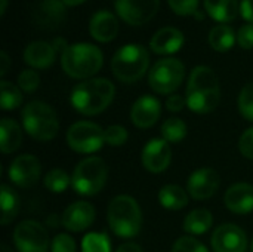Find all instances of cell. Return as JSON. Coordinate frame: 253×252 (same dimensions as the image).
Listing matches in <instances>:
<instances>
[{
    "label": "cell",
    "mask_w": 253,
    "mask_h": 252,
    "mask_svg": "<svg viewBox=\"0 0 253 252\" xmlns=\"http://www.w3.org/2000/svg\"><path fill=\"white\" fill-rule=\"evenodd\" d=\"M187 107L197 114L212 113L221 101V88L216 73L206 65H197L188 79L185 91Z\"/></svg>",
    "instance_id": "obj_1"
},
{
    "label": "cell",
    "mask_w": 253,
    "mask_h": 252,
    "mask_svg": "<svg viewBox=\"0 0 253 252\" xmlns=\"http://www.w3.org/2000/svg\"><path fill=\"white\" fill-rule=\"evenodd\" d=\"M116 88L111 80L95 77L76 85L70 95V102L83 116H96L113 102Z\"/></svg>",
    "instance_id": "obj_2"
},
{
    "label": "cell",
    "mask_w": 253,
    "mask_h": 252,
    "mask_svg": "<svg viewBox=\"0 0 253 252\" xmlns=\"http://www.w3.org/2000/svg\"><path fill=\"white\" fill-rule=\"evenodd\" d=\"M108 226L113 233L119 238L129 239L135 238L142 227V212L138 202L127 196H116L107 209Z\"/></svg>",
    "instance_id": "obj_3"
},
{
    "label": "cell",
    "mask_w": 253,
    "mask_h": 252,
    "mask_svg": "<svg viewBox=\"0 0 253 252\" xmlns=\"http://www.w3.org/2000/svg\"><path fill=\"white\" fill-rule=\"evenodd\" d=\"M104 64L102 52L90 43H76L61 55V65L67 76L73 79H89L95 76Z\"/></svg>",
    "instance_id": "obj_4"
},
{
    "label": "cell",
    "mask_w": 253,
    "mask_h": 252,
    "mask_svg": "<svg viewBox=\"0 0 253 252\" xmlns=\"http://www.w3.org/2000/svg\"><path fill=\"white\" fill-rule=\"evenodd\" d=\"M25 132L36 141H50L59 131L55 110L43 101H31L21 111Z\"/></svg>",
    "instance_id": "obj_5"
},
{
    "label": "cell",
    "mask_w": 253,
    "mask_h": 252,
    "mask_svg": "<svg viewBox=\"0 0 253 252\" xmlns=\"http://www.w3.org/2000/svg\"><path fill=\"white\" fill-rule=\"evenodd\" d=\"M148 65V50L141 45H126L120 48L111 59L113 74L123 83H135L142 79Z\"/></svg>",
    "instance_id": "obj_6"
},
{
    "label": "cell",
    "mask_w": 253,
    "mask_h": 252,
    "mask_svg": "<svg viewBox=\"0 0 253 252\" xmlns=\"http://www.w3.org/2000/svg\"><path fill=\"white\" fill-rule=\"evenodd\" d=\"M107 163L96 156L86 157L77 163L71 177V186L80 196H95L107 184Z\"/></svg>",
    "instance_id": "obj_7"
},
{
    "label": "cell",
    "mask_w": 253,
    "mask_h": 252,
    "mask_svg": "<svg viewBox=\"0 0 253 252\" xmlns=\"http://www.w3.org/2000/svg\"><path fill=\"white\" fill-rule=\"evenodd\" d=\"M185 77V67L176 58H163L157 61L148 74L151 89L160 95L173 94Z\"/></svg>",
    "instance_id": "obj_8"
},
{
    "label": "cell",
    "mask_w": 253,
    "mask_h": 252,
    "mask_svg": "<svg viewBox=\"0 0 253 252\" xmlns=\"http://www.w3.org/2000/svg\"><path fill=\"white\" fill-rule=\"evenodd\" d=\"M67 144L76 153H95L105 144V129L92 122H76L67 131Z\"/></svg>",
    "instance_id": "obj_9"
},
{
    "label": "cell",
    "mask_w": 253,
    "mask_h": 252,
    "mask_svg": "<svg viewBox=\"0 0 253 252\" xmlns=\"http://www.w3.org/2000/svg\"><path fill=\"white\" fill-rule=\"evenodd\" d=\"M13 244L18 252H47L50 247L46 227L34 220H24L15 227Z\"/></svg>",
    "instance_id": "obj_10"
},
{
    "label": "cell",
    "mask_w": 253,
    "mask_h": 252,
    "mask_svg": "<svg viewBox=\"0 0 253 252\" xmlns=\"http://www.w3.org/2000/svg\"><path fill=\"white\" fill-rule=\"evenodd\" d=\"M160 7V0H116L119 16L130 25H142L151 21Z\"/></svg>",
    "instance_id": "obj_11"
},
{
    "label": "cell",
    "mask_w": 253,
    "mask_h": 252,
    "mask_svg": "<svg viewBox=\"0 0 253 252\" xmlns=\"http://www.w3.org/2000/svg\"><path fill=\"white\" fill-rule=\"evenodd\" d=\"M40 172H42L40 162L36 156L21 154L12 160L7 175L15 186L21 189H30L39 183Z\"/></svg>",
    "instance_id": "obj_12"
},
{
    "label": "cell",
    "mask_w": 253,
    "mask_h": 252,
    "mask_svg": "<svg viewBox=\"0 0 253 252\" xmlns=\"http://www.w3.org/2000/svg\"><path fill=\"white\" fill-rule=\"evenodd\" d=\"M172 160V150L163 138H153L150 140L141 153L142 166L151 174L165 172Z\"/></svg>",
    "instance_id": "obj_13"
},
{
    "label": "cell",
    "mask_w": 253,
    "mask_h": 252,
    "mask_svg": "<svg viewBox=\"0 0 253 252\" xmlns=\"http://www.w3.org/2000/svg\"><path fill=\"white\" fill-rule=\"evenodd\" d=\"M221 186L219 174L212 168H200L194 171L187 181V192L196 201L212 198Z\"/></svg>",
    "instance_id": "obj_14"
},
{
    "label": "cell",
    "mask_w": 253,
    "mask_h": 252,
    "mask_svg": "<svg viewBox=\"0 0 253 252\" xmlns=\"http://www.w3.org/2000/svg\"><path fill=\"white\" fill-rule=\"evenodd\" d=\"M211 244L215 252L248 251V236L236 224H222L216 227L212 235Z\"/></svg>",
    "instance_id": "obj_15"
},
{
    "label": "cell",
    "mask_w": 253,
    "mask_h": 252,
    "mask_svg": "<svg viewBox=\"0 0 253 252\" xmlns=\"http://www.w3.org/2000/svg\"><path fill=\"white\" fill-rule=\"evenodd\" d=\"M95 215H96V211L89 202L79 201L65 208L61 217V224L68 232L80 233L93 224Z\"/></svg>",
    "instance_id": "obj_16"
},
{
    "label": "cell",
    "mask_w": 253,
    "mask_h": 252,
    "mask_svg": "<svg viewBox=\"0 0 253 252\" xmlns=\"http://www.w3.org/2000/svg\"><path fill=\"white\" fill-rule=\"evenodd\" d=\"M162 114V104L151 95L139 97L130 110V120L136 128L148 129L157 123Z\"/></svg>",
    "instance_id": "obj_17"
},
{
    "label": "cell",
    "mask_w": 253,
    "mask_h": 252,
    "mask_svg": "<svg viewBox=\"0 0 253 252\" xmlns=\"http://www.w3.org/2000/svg\"><path fill=\"white\" fill-rule=\"evenodd\" d=\"M225 206L239 215H246L253 211V186L248 183H237L231 186L224 196Z\"/></svg>",
    "instance_id": "obj_18"
},
{
    "label": "cell",
    "mask_w": 253,
    "mask_h": 252,
    "mask_svg": "<svg viewBox=\"0 0 253 252\" xmlns=\"http://www.w3.org/2000/svg\"><path fill=\"white\" fill-rule=\"evenodd\" d=\"M184 40L181 30L175 27H163L151 37L150 48L157 55H170L182 48Z\"/></svg>",
    "instance_id": "obj_19"
},
{
    "label": "cell",
    "mask_w": 253,
    "mask_h": 252,
    "mask_svg": "<svg viewBox=\"0 0 253 252\" xmlns=\"http://www.w3.org/2000/svg\"><path fill=\"white\" fill-rule=\"evenodd\" d=\"M89 31L90 36L101 43L111 42L119 33V21L111 12L99 10L92 16L89 24Z\"/></svg>",
    "instance_id": "obj_20"
},
{
    "label": "cell",
    "mask_w": 253,
    "mask_h": 252,
    "mask_svg": "<svg viewBox=\"0 0 253 252\" xmlns=\"http://www.w3.org/2000/svg\"><path fill=\"white\" fill-rule=\"evenodd\" d=\"M56 56V50L53 49L52 43L39 40V42H31L25 50H24V61L37 70H44L49 68Z\"/></svg>",
    "instance_id": "obj_21"
},
{
    "label": "cell",
    "mask_w": 253,
    "mask_h": 252,
    "mask_svg": "<svg viewBox=\"0 0 253 252\" xmlns=\"http://www.w3.org/2000/svg\"><path fill=\"white\" fill-rule=\"evenodd\" d=\"M65 18V3L59 0H44L36 9V22L42 27L53 28Z\"/></svg>",
    "instance_id": "obj_22"
},
{
    "label": "cell",
    "mask_w": 253,
    "mask_h": 252,
    "mask_svg": "<svg viewBox=\"0 0 253 252\" xmlns=\"http://www.w3.org/2000/svg\"><path fill=\"white\" fill-rule=\"evenodd\" d=\"M22 143V129L21 126L9 117L1 119L0 122V150L3 154L16 151Z\"/></svg>",
    "instance_id": "obj_23"
},
{
    "label": "cell",
    "mask_w": 253,
    "mask_h": 252,
    "mask_svg": "<svg viewBox=\"0 0 253 252\" xmlns=\"http://www.w3.org/2000/svg\"><path fill=\"white\" fill-rule=\"evenodd\" d=\"M205 7L211 18L218 22H231L240 13L239 0H205Z\"/></svg>",
    "instance_id": "obj_24"
},
{
    "label": "cell",
    "mask_w": 253,
    "mask_h": 252,
    "mask_svg": "<svg viewBox=\"0 0 253 252\" xmlns=\"http://www.w3.org/2000/svg\"><path fill=\"white\" fill-rule=\"evenodd\" d=\"M159 202L165 209L179 211L188 205V192L176 184L163 186L159 192Z\"/></svg>",
    "instance_id": "obj_25"
},
{
    "label": "cell",
    "mask_w": 253,
    "mask_h": 252,
    "mask_svg": "<svg viewBox=\"0 0 253 252\" xmlns=\"http://www.w3.org/2000/svg\"><path fill=\"white\" fill-rule=\"evenodd\" d=\"M213 224V215L209 209L199 208L191 211L184 220V230L193 236L203 235L211 230Z\"/></svg>",
    "instance_id": "obj_26"
},
{
    "label": "cell",
    "mask_w": 253,
    "mask_h": 252,
    "mask_svg": "<svg viewBox=\"0 0 253 252\" xmlns=\"http://www.w3.org/2000/svg\"><path fill=\"white\" fill-rule=\"evenodd\" d=\"M0 205H1V226L10 224L19 212V198L18 195L7 186L1 184L0 187Z\"/></svg>",
    "instance_id": "obj_27"
},
{
    "label": "cell",
    "mask_w": 253,
    "mask_h": 252,
    "mask_svg": "<svg viewBox=\"0 0 253 252\" xmlns=\"http://www.w3.org/2000/svg\"><path fill=\"white\" fill-rule=\"evenodd\" d=\"M236 39H237V36H236L234 30L225 24L213 27L209 33V43L216 52L230 50L234 46Z\"/></svg>",
    "instance_id": "obj_28"
},
{
    "label": "cell",
    "mask_w": 253,
    "mask_h": 252,
    "mask_svg": "<svg viewBox=\"0 0 253 252\" xmlns=\"http://www.w3.org/2000/svg\"><path fill=\"white\" fill-rule=\"evenodd\" d=\"M22 104V92L19 86L1 80L0 82V105L4 111H10L18 108Z\"/></svg>",
    "instance_id": "obj_29"
},
{
    "label": "cell",
    "mask_w": 253,
    "mask_h": 252,
    "mask_svg": "<svg viewBox=\"0 0 253 252\" xmlns=\"http://www.w3.org/2000/svg\"><path fill=\"white\" fill-rule=\"evenodd\" d=\"M187 125L179 117H169L162 125V135L163 140L168 143H179L187 137Z\"/></svg>",
    "instance_id": "obj_30"
},
{
    "label": "cell",
    "mask_w": 253,
    "mask_h": 252,
    "mask_svg": "<svg viewBox=\"0 0 253 252\" xmlns=\"http://www.w3.org/2000/svg\"><path fill=\"white\" fill-rule=\"evenodd\" d=\"M43 184L44 187L58 195V193H64L70 186H71V177L61 168H55V169H50L46 175H44V180H43Z\"/></svg>",
    "instance_id": "obj_31"
},
{
    "label": "cell",
    "mask_w": 253,
    "mask_h": 252,
    "mask_svg": "<svg viewBox=\"0 0 253 252\" xmlns=\"http://www.w3.org/2000/svg\"><path fill=\"white\" fill-rule=\"evenodd\" d=\"M82 252H111L110 238L105 233H87L82 241Z\"/></svg>",
    "instance_id": "obj_32"
},
{
    "label": "cell",
    "mask_w": 253,
    "mask_h": 252,
    "mask_svg": "<svg viewBox=\"0 0 253 252\" xmlns=\"http://www.w3.org/2000/svg\"><path fill=\"white\" fill-rule=\"evenodd\" d=\"M239 110L246 120L253 122V82L245 85L242 89L239 95Z\"/></svg>",
    "instance_id": "obj_33"
},
{
    "label": "cell",
    "mask_w": 253,
    "mask_h": 252,
    "mask_svg": "<svg viewBox=\"0 0 253 252\" xmlns=\"http://www.w3.org/2000/svg\"><path fill=\"white\" fill-rule=\"evenodd\" d=\"M129 132L122 125H111L105 129V144L111 147H122L126 144Z\"/></svg>",
    "instance_id": "obj_34"
},
{
    "label": "cell",
    "mask_w": 253,
    "mask_h": 252,
    "mask_svg": "<svg viewBox=\"0 0 253 252\" xmlns=\"http://www.w3.org/2000/svg\"><path fill=\"white\" fill-rule=\"evenodd\" d=\"M172 252H209L208 248L194 236H182L179 238L173 247Z\"/></svg>",
    "instance_id": "obj_35"
},
{
    "label": "cell",
    "mask_w": 253,
    "mask_h": 252,
    "mask_svg": "<svg viewBox=\"0 0 253 252\" xmlns=\"http://www.w3.org/2000/svg\"><path fill=\"white\" fill-rule=\"evenodd\" d=\"M40 85V77L34 70H24L18 76V86L24 92H34Z\"/></svg>",
    "instance_id": "obj_36"
},
{
    "label": "cell",
    "mask_w": 253,
    "mask_h": 252,
    "mask_svg": "<svg viewBox=\"0 0 253 252\" xmlns=\"http://www.w3.org/2000/svg\"><path fill=\"white\" fill-rule=\"evenodd\" d=\"M170 9L176 15H194L199 7V0H168Z\"/></svg>",
    "instance_id": "obj_37"
},
{
    "label": "cell",
    "mask_w": 253,
    "mask_h": 252,
    "mask_svg": "<svg viewBox=\"0 0 253 252\" xmlns=\"http://www.w3.org/2000/svg\"><path fill=\"white\" fill-rule=\"evenodd\" d=\"M52 252H76V242L67 233H59L53 238L50 244Z\"/></svg>",
    "instance_id": "obj_38"
},
{
    "label": "cell",
    "mask_w": 253,
    "mask_h": 252,
    "mask_svg": "<svg viewBox=\"0 0 253 252\" xmlns=\"http://www.w3.org/2000/svg\"><path fill=\"white\" fill-rule=\"evenodd\" d=\"M239 150L243 154V157L253 160V126L242 134L239 141Z\"/></svg>",
    "instance_id": "obj_39"
},
{
    "label": "cell",
    "mask_w": 253,
    "mask_h": 252,
    "mask_svg": "<svg viewBox=\"0 0 253 252\" xmlns=\"http://www.w3.org/2000/svg\"><path fill=\"white\" fill-rule=\"evenodd\" d=\"M237 43H239V45H240V48H243V49H252L253 48L252 24H246V25L240 27V30L237 31Z\"/></svg>",
    "instance_id": "obj_40"
},
{
    "label": "cell",
    "mask_w": 253,
    "mask_h": 252,
    "mask_svg": "<svg viewBox=\"0 0 253 252\" xmlns=\"http://www.w3.org/2000/svg\"><path fill=\"white\" fill-rule=\"evenodd\" d=\"M187 105V100L178 94H172L168 100H166V108L172 113H178L182 111L184 107Z\"/></svg>",
    "instance_id": "obj_41"
},
{
    "label": "cell",
    "mask_w": 253,
    "mask_h": 252,
    "mask_svg": "<svg viewBox=\"0 0 253 252\" xmlns=\"http://www.w3.org/2000/svg\"><path fill=\"white\" fill-rule=\"evenodd\" d=\"M240 13L249 24H253V0H242Z\"/></svg>",
    "instance_id": "obj_42"
},
{
    "label": "cell",
    "mask_w": 253,
    "mask_h": 252,
    "mask_svg": "<svg viewBox=\"0 0 253 252\" xmlns=\"http://www.w3.org/2000/svg\"><path fill=\"white\" fill-rule=\"evenodd\" d=\"M9 67H10L9 55H7L4 50H1V52H0V76H1V77L7 73Z\"/></svg>",
    "instance_id": "obj_43"
},
{
    "label": "cell",
    "mask_w": 253,
    "mask_h": 252,
    "mask_svg": "<svg viewBox=\"0 0 253 252\" xmlns=\"http://www.w3.org/2000/svg\"><path fill=\"white\" fill-rule=\"evenodd\" d=\"M116 252H142V248L135 244V242H126V244H122Z\"/></svg>",
    "instance_id": "obj_44"
},
{
    "label": "cell",
    "mask_w": 253,
    "mask_h": 252,
    "mask_svg": "<svg viewBox=\"0 0 253 252\" xmlns=\"http://www.w3.org/2000/svg\"><path fill=\"white\" fill-rule=\"evenodd\" d=\"M52 46H53V49H55L56 52H61V55H62V53L68 49L70 45H67V42H65L64 39L59 37V39H55V40H53Z\"/></svg>",
    "instance_id": "obj_45"
},
{
    "label": "cell",
    "mask_w": 253,
    "mask_h": 252,
    "mask_svg": "<svg viewBox=\"0 0 253 252\" xmlns=\"http://www.w3.org/2000/svg\"><path fill=\"white\" fill-rule=\"evenodd\" d=\"M62 1L65 3V6H79L86 0H62Z\"/></svg>",
    "instance_id": "obj_46"
},
{
    "label": "cell",
    "mask_w": 253,
    "mask_h": 252,
    "mask_svg": "<svg viewBox=\"0 0 253 252\" xmlns=\"http://www.w3.org/2000/svg\"><path fill=\"white\" fill-rule=\"evenodd\" d=\"M6 7H7V0H1V7H0V13H1V15H4Z\"/></svg>",
    "instance_id": "obj_47"
},
{
    "label": "cell",
    "mask_w": 253,
    "mask_h": 252,
    "mask_svg": "<svg viewBox=\"0 0 253 252\" xmlns=\"http://www.w3.org/2000/svg\"><path fill=\"white\" fill-rule=\"evenodd\" d=\"M0 252H12V250H10L6 244H1V247H0Z\"/></svg>",
    "instance_id": "obj_48"
},
{
    "label": "cell",
    "mask_w": 253,
    "mask_h": 252,
    "mask_svg": "<svg viewBox=\"0 0 253 252\" xmlns=\"http://www.w3.org/2000/svg\"><path fill=\"white\" fill-rule=\"evenodd\" d=\"M251 250H252V252H253V239H252V245H251Z\"/></svg>",
    "instance_id": "obj_49"
}]
</instances>
